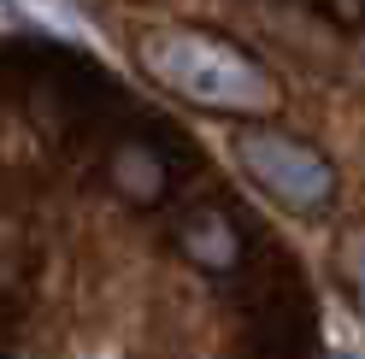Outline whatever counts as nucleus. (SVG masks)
Here are the masks:
<instances>
[{
  "instance_id": "nucleus-1",
  "label": "nucleus",
  "mask_w": 365,
  "mask_h": 359,
  "mask_svg": "<svg viewBox=\"0 0 365 359\" xmlns=\"http://www.w3.org/2000/svg\"><path fill=\"white\" fill-rule=\"evenodd\" d=\"M142 65L171 88V95L212 106V112H271L277 106V83L265 77L254 53L236 41L207 36V30H153L142 36Z\"/></svg>"
},
{
  "instance_id": "nucleus-2",
  "label": "nucleus",
  "mask_w": 365,
  "mask_h": 359,
  "mask_svg": "<svg viewBox=\"0 0 365 359\" xmlns=\"http://www.w3.org/2000/svg\"><path fill=\"white\" fill-rule=\"evenodd\" d=\"M236 160L247 165V177H254L265 194H277L294 212H312V207H324V200L336 194V165L312 142L289 136V130H277V124L236 130Z\"/></svg>"
},
{
  "instance_id": "nucleus-3",
  "label": "nucleus",
  "mask_w": 365,
  "mask_h": 359,
  "mask_svg": "<svg viewBox=\"0 0 365 359\" xmlns=\"http://www.w3.org/2000/svg\"><path fill=\"white\" fill-rule=\"evenodd\" d=\"M182 254H189L200 271H230L242 259V230L218 207H200L189 224H182Z\"/></svg>"
},
{
  "instance_id": "nucleus-4",
  "label": "nucleus",
  "mask_w": 365,
  "mask_h": 359,
  "mask_svg": "<svg viewBox=\"0 0 365 359\" xmlns=\"http://www.w3.org/2000/svg\"><path fill=\"white\" fill-rule=\"evenodd\" d=\"M112 183H118L124 200L148 207V200H159V189H165V160H159L148 142H124L112 153Z\"/></svg>"
},
{
  "instance_id": "nucleus-5",
  "label": "nucleus",
  "mask_w": 365,
  "mask_h": 359,
  "mask_svg": "<svg viewBox=\"0 0 365 359\" xmlns=\"http://www.w3.org/2000/svg\"><path fill=\"white\" fill-rule=\"evenodd\" d=\"M341 283H348V295H354L359 312H365V230L348 236V248H341Z\"/></svg>"
}]
</instances>
